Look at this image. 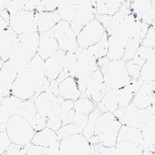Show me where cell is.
<instances>
[{
	"label": "cell",
	"instance_id": "1",
	"mask_svg": "<svg viewBox=\"0 0 155 155\" xmlns=\"http://www.w3.org/2000/svg\"><path fill=\"white\" fill-rule=\"evenodd\" d=\"M47 78L45 60L37 54L30 63L18 73L11 94L22 100L32 99L34 101L43 92V86Z\"/></svg>",
	"mask_w": 155,
	"mask_h": 155
},
{
	"label": "cell",
	"instance_id": "2",
	"mask_svg": "<svg viewBox=\"0 0 155 155\" xmlns=\"http://www.w3.org/2000/svg\"><path fill=\"white\" fill-rule=\"evenodd\" d=\"M40 33L28 32L18 35V39L13 48L8 61L12 67L19 72L25 68L38 54Z\"/></svg>",
	"mask_w": 155,
	"mask_h": 155
},
{
	"label": "cell",
	"instance_id": "3",
	"mask_svg": "<svg viewBox=\"0 0 155 155\" xmlns=\"http://www.w3.org/2000/svg\"><path fill=\"white\" fill-rule=\"evenodd\" d=\"M97 66L104 76V84L110 89L123 88L132 79L123 59L110 61L107 57H101L97 60Z\"/></svg>",
	"mask_w": 155,
	"mask_h": 155
},
{
	"label": "cell",
	"instance_id": "4",
	"mask_svg": "<svg viewBox=\"0 0 155 155\" xmlns=\"http://www.w3.org/2000/svg\"><path fill=\"white\" fill-rule=\"evenodd\" d=\"M121 126V122L116 119L113 113L101 112L95 122L94 135L100 139L101 145L114 147L117 142Z\"/></svg>",
	"mask_w": 155,
	"mask_h": 155
},
{
	"label": "cell",
	"instance_id": "5",
	"mask_svg": "<svg viewBox=\"0 0 155 155\" xmlns=\"http://www.w3.org/2000/svg\"><path fill=\"white\" fill-rule=\"evenodd\" d=\"M6 132L11 142L22 146L31 143L36 133L32 124L20 115H14L8 119Z\"/></svg>",
	"mask_w": 155,
	"mask_h": 155
},
{
	"label": "cell",
	"instance_id": "6",
	"mask_svg": "<svg viewBox=\"0 0 155 155\" xmlns=\"http://www.w3.org/2000/svg\"><path fill=\"white\" fill-rule=\"evenodd\" d=\"M59 155H95V146L83 134H75L61 140Z\"/></svg>",
	"mask_w": 155,
	"mask_h": 155
},
{
	"label": "cell",
	"instance_id": "7",
	"mask_svg": "<svg viewBox=\"0 0 155 155\" xmlns=\"http://www.w3.org/2000/svg\"><path fill=\"white\" fill-rule=\"evenodd\" d=\"M98 69L97 59L90 53L87 48H78L77 60L67 69L70 76L78 79L88 76Z\"/></svg>",
	"mask_w": 155,
	"mask_h": 155
},
{
	"label": "cell",
	"instance_id": "8",
	"mask_svg": "<svg viewBox=\"0 0 155 155\" xmlns=\"http://www.w3.org/2000/svg\"><path fill=\"white\" fill-rule=\"evenodd\" d=\"M96 14L95 0H77L76 13L70 22L76 36L85 26L95 18Z\"/></svg>",
	"mask_w": 155,
	"mask_h": 155
},
{
	"label": "cell",
	"instance_id": "9",
	"mask_svg": "<svg viewBox=\"0 0 155 155\" xmlns=\"http://www.w3.org/2000/svg\"><path fill=\"white\" fill-rule=\"evenodd\" d=\"M38 16L39 12L37 10H22L16 15L10 18L9 26L18 35L38 32Z\"/></svg>",
	"mask_w": 155,
	"mask_h": 155
},
{
	"label": "cell",
	"instance_id": "10",
	"mask_svg": "<svg viewBox=\"0 0 155 155\" xmlns=\"http://www.w3.org/2000/svg\"><path fill=\"white\" fill-rule=\"evenodd\" d=\"M155 113V102L146 109H139L131 102L125 110L120 122L122 124L141 130Z\"/></svg>",
	"mask_w": 155,
	"mask_h": 155
},
{
	"label": "cell",
	"instance_id": "11",
	"mask_svg": "<svg viewBox=\"0 0 155 155\" xmlns=\"http://www.w3.org/2000/svg\"><path fill=\"white\" fill-rule=\"evenodd\" d=\"M50 32L57 38L61 50L69 51L79 48L77 36L71 28L70 22L61 20L60 22L50 30Z\"/></svg>",
	"mask_w": 155,
	"mask_h": 155
},
{
	"label": "cell",
	"instance_id": "12",
	"mask_svg": "<svg viewBox=\"0 0 155 155\" xmlns=\"http://www.w3.org/2000/svg\"><path fill=\"white\" fill-rule=\"evenodd\" d=\"M106 30L98 19H93L86 25L77 35V41L80 48H88L97 43L103 37Z\"/></svg>",
	"mask_w": 155,
	"mask_h": 155
},
{
	"label": "cell",
	"instance_id": "13",
	"mask_svg": "<svg viewBox=\"0 0 155 155\" xmlns=\"http://www.w3.org/2000/svg\"><path fill=\"white\" fill-rule=\"evenodd\" d=\"M140 21L141 20H138L133 13L129 14V15H125V17L124 18L120 23L118 25V27L115 28L112 35L119 37V38H124L127 40L130 38H137L141 41L140 37L138 33ZM141 42H142V41H141Z\"/></svg>",
	"mask_w": 155,
	"mask_h": 155
},
{
	"label": "cell",
	"instance_id": "14",
	"mask_svg": "<svg viewBox=\"0 0 155 155\" xmlns=\"http://www.w3.org/2000/svg\"><path fill=\"white\" fill-rule=\"evenodd\" d=\"M155 102V81H143L132 101L139 109H146Z\"/></svg>",
	"mask_w": 155,
	"mask_h": 155
},
{
	"label": "cell",
	"instance_id": "15",
	"mask_svg": "<svg viewBox=\"0 0 155 155\" xmlns=\"http://www.w3.org/2000/svg\"><path fill=\"white\" fill-rule=\"evenodd\" d=\"M57 97L51 91L41 92L34 100L38 113L47 119L52 115L57 107Z\"/></svg>",
	"mask_w": 155,
	"mask_h": 155
},
{
	"label": "cell",
	"instance_id": "16",
	"mask_svg": "<svg viewBox=\"0 0 155 155\" xmlns=\"http://www.w3.org/2000/svg\"><path fill=\"white\" fill-rule=\"evenodd\" d=\"M18 73L8 60L3 62V67L0 69V96L7 97L12 95V86Z\"/></svg>",
	"mask_w": 155,
	"mask_h": 155
},
{
	"label": "cell",
	"instance_id": "17",
	"mask_svg": "<svg viewBox=\"0 0 155 155\" xmlns=\"http://www.w3.org/2000/svg\"><path fill=\"white\" fill-rule=\"evenodd\" d=\"M59 49L60 47L57 38L51 34L50 31L40 33L38 56H40L43 60H47Z\"/></svg>",
	"mask_w": 155,
	"mask_h": 155
},
{
	"label": "cell",
	"instance_id": "18",
	"mask_svg": "<svg viewBox=\"0 0 155 155\" xmlns=\"http://www.w3.org/2000/svg\"><path fill=\"white\" fill-rule=\"evenodd\" d=\"M67 51L59 49L53 55L45 60L46 76L49 80H57L63 69V60Z\"/></svg>",
	"mask_w": 155,
	"mask_h": 155
},
{
	"label": "cell",
	"instance_id": "19",
	"mask_svg": "<svg viewBox=\"0 0 155 155\" xmlns=\"http://www.w3.org/2000/svg\"><path fill=\"white\" fill-rule=\"evenodd\" d=\"M18 39V34L8 27L0 35V57L3 61L9 59L13 48H15Z\"/></svg>",
	"mask_w": 155,
	"mask_h": 155
},
{
	"label": "cell",
	"instance_id": "20",
	"mask_svg": "<svg viewBox=\"0 0 155 155\" xmlns=\"http://www.w3.org/2000/svg\"><path fill=\"white\" fill-rule=\"evenodd\" d=\"M59 95L65 100L76 101L81 97V92L78 88L76 79L71 76L59 83Z\"/></svg>",
	"mask_w": 155,
	"mask_h": 155
},
{
	"label": "cell",
	"instance_id": "21",
	"mask_svg": "<svg viewBox=\"0 0 155 155\" xmlns=\"http://www.w3.org/2000/svg\"><path fill=\"white\" fill-rule=\"evenodd\" d=\"M127 39L110 35L108 38L109 49L106 57L110 61L120 60L124 57V49L127 44Z\"/></svg>",
	"mask_w": 155,
	"mask_h": 155
},
{
	"label": "cell",
	"instance_id": "22",
	"mask_svg": "<svg viewBox=\"0 0 155 155\" xmlns=\"http://www.w3.org/2000/svg\"><path fill=\"white\" fill-rule=\"evenodd\" d=\"M61 19L60 14L58 11H43L39 13L38 16V32H48L50 31L52 28L57 25L58 22H60Z\"/></svg>",
	"mask_w": 155,
	"mask_h": 155
},
{
	"label": "cell",
	"instance_id": "23",
	"mask_svg": "<svg viewBox=\"0 0 155 155\" xmlns=\"http://www.w3.org/2000/svg\"><path fill=\"white\" fill-rule=\"evenodd\" d=\"M24 100L11 95L3 99L0 103V110L7 118L9 119L14 115H18L20 108L23 104Z\"/></svg>",
	"mask_w": 155,
	"mask_h": 155
},
{
	"label": "cell",
	"instance_id": "24",
	"mask_svg": "<svg viewBox=\"0 0 155 155\" xmlns=\"http://www.w3.org/2000/svg\"><path fill=\"white\" fill-rule=\"evenodd\" d=\"M57 142H60V140L57 137V132L46 127L43 130L35 133L31 143L35 145H40L49 148L50 146Z\"/></svg>",
	"mask_w": 155,
	"mask_h": 155
},
{
	"label": "cell",
	"instance_id": "25",
	"mask_svg": "<svg viewBox=\"0 0 155 155\" xmlns=\"http://www.w3.org/2000/svg\"><path fill=\"white\" fill-rule=\"evenodd\" d=\"M143 145L129 140L116 143L112 155H143Z\"/></svg>",
	"mask_w": 155,
	"mask_h": 155
},
{
	"label": "cell",
	"instance_id": "26",
	"mask_svg": "<svg viewBox=\"0 0 155 155\" xmlns=\"http://www.w3.org/2000/svg\"><path fill=\"white\" fill-rule=\"evenodd\" d=\"M143 139V150L155 153V120L153 116L141 129Z\"/></svg>",
	"mask_w": 155,
	"mask_h": 155
},
{
	"label": "cell",
	"instance_id": "27",
	"mask_svg": "<svg viewBox=\"0 0 155 155\" xmlns=\"http://www.w3.org/2000/svg\"><path fill=\"white\" fill-rule=\"evenodd\" d=\"M120 101V89H109L104 98L102 99L101 103L98 104V107L102 112H110L114 113L119 108Z\"/></svg>",
	"mask_w": 155,
	"mask_h": 155
},
{
	"label": "cell",
	"instance_id": "28",
	"mask_svg": "<svg viewBox=\"0 0 155 155\" xmlns=\"http://www.w3.org/2000/svg\"><path fill=\"white\" fill-rule=\"evenodd\" d=\"M122 140H129V141H132L134 143L143 145V139L141 130L128 126L125 124H122L119 134H118L117 142L122 141Z\"/></svg>",
	"mask_w": 155,
	"mask_h": 155
},
{
	"label": "cell",
	"instance_id": "29",
	"mask_svg": "<svg viewBox=\"0 0 155 155\" xmlns=\"http://www.w3.org/2000/svg\"><path fill=\"white\" fill-rule=\"evenodd\" d=\"M139 78L143 81H155V48L141 68Z\"/></svg>",
	"mask_w": 155,
	"mask_h": 155
},
{
	"label": "cell",
	"instance_id": "30",
	"mask_svg": "<svg viewBox=\"0 0 155 155\" xmlns=\"http://www.w3.org/2000/svg\"><path fill=\"white\" fill-rule=\"evenodd\" d=\"M76 4L77 0H61L57 8L61 19L68 22H71L76 13Z\"/></svg>",
	"mask_w": 155,
	"mask_h": 155
},
{
	"label": "cell",
	"instance_id": "31",
	"mask_svg": "<svg viewBox=\"0 0 155 155\" xmlns=\"http://www.w3.org/2000/svg\"><path fill=\"white\" fill-rule=\"evenodd\" d=\"M108 38H109V35H108L107 32H105L103 35V37L101 38V39L97 43H95V45H93L91 47L87 48L89 52L91 55H93L97 60L101 58V57L107 56L108 49H109Z\"/></svg>",
	"mask_w": 155,
	"mask_h": 155
},
{
	"label": "cell",
	"instance_id": "32",
	"mask_svg": "<svg viewBox=\"0 0 155 155\" xmlns=\"http://www.w3.org/2000/svg\"><path fill=\"white\" fill-rule=\"evenodd\" d=\"M96 107L94 102L87 97H80L74 104L75 114L80 115H89Z\"/></svg>",
	"mask_w": 155,
	"mask_h": 155
},
{
	"label": "cell",
	"instance_id": "33",
	"mask_svg": "<svg viewBox=\"0 0 155 155\" xmlns=\"http://www.w3.org/2000/svg\"><path fill=\"white\" fill-rule=\"evenodd\" d=\"M37 113H38V111L35 106L34 101L30 99V100H24L23 104L20 108L18 115L26 119L32 124L34 121Z\"/></svg>",
	"mask_w": 155,
	"mask_h": 155
},
{
	"label": "cell",
	"instance_id": "34",
	"mask_svg": "<svg viewBox=\"0 0 155 155\" xmlns=\"http://www.w3.org/2000/svg\"><path fill=\"white\" fill-rule=\"evenodd\" d=\"M152 8L151 0H132L131 10L132 13L138 20H141L143 15Z\"/></svg>",
	"mask_w": 155,
	"mask_h": 155
},
{
	"label": "cell",
	"instance_id": "35",
	"mask_svg": "<svg viewBox=\"0 0 155 155\" xmlns=\"http://www.w3.org/2000/svg\"><path fill=\"white\" fill-rule=\"evenodd\" d=\"M83 128H81L79 125H77L76 124L71 123L66 125H62L61 127V129L57 132V137L59 140L67 138V137L72 136L75 134H82Z\"/></svg>",
	"mask_w": 155,
	"mask_h": 155
},
{
	"label": "cell",
	"instance_id": "36",
	"mask_svg": "<svg viewBox=\"0 0 155 155\" xmlns=\"http://www.w3.org/2000/svg\"><path fill=\"white\" fill-rule=\"evenodd\" d=\"M102 111L101 110V109L97 106L95 108L94 110L92 111L91 114H89L88 122L86 124V127L83 130V135L86 137V139H90L91 137L94 135V131H95V126L96 120L98 118L99 114L101 113Z\"/></svg>",
	"mask_w": 155,
	"mask_h": 155
},
{
	"label": "cell",
	"instance_id": "37",
	"mask_svg": "<svg viewBox=\"0 0 155 155\" xmlns=\"http://www.w3.org/2000/svg\"><path fill=\"white\" fill-rule=\"evenodd\" d=\"M140 46H141V41L137 38L128 39L126 47L124 49V54L122 59L124 61H129L132 60Z\"/></svg>",
	"mask_w": 155,
	"mask_h": 155
},
{
	"label": "cell",
	"instance_id": "38",
	"mask_svg": "<svg viewBox=\"0 0 155 155\" xmlns=\"http://www.w3.org/2000/svg\"><path fill=\"white\" fill-rule=\"evenodd\" d=\"M153 48H147V47H144V46H140L137 51L136 54L134 55V57H133L132 60H130L131 61H133L134 63H136L139 66L143 67V64L145 63L147 58L149 56V54L151 53Z\"/></svg>",
	"mask_w": 155,
	"mask_h": 155
},
{
	"label": "cell",
	"instance_id": "39",
	"mask_svg": "<svg viewBox=\"0 0 155 155\" xmlns=\"http://www.w3.org/2000/svg\"><path fill=\"white\" fill-rule=\"evenodd\" d=\"M25 8V1L24 0H11L7 7V10L8 11L11 17L16 15L17 13L24 10Z\"/></svg>",
	"mask_w": 155,
	"mask_h": 155
},
{
	"label": "cell",
	"instance_id": "40",
	"mask_svg": "<svg viewBox=\"0 0 155 155\" xmlns=\"http://www.w3.org/2000/svg\"><path fill=\"white\" fill-rule=\"evenodd\" d=\"M61 0H41V4L38 7V12L43 11H57Z\"/></svg>",
	"mask_w": 155,
	"mask_h": 155
},
{
	"label": "cell",
	"instance_id": "41",
	"mask_svg": "<svg viewBox=\"0 0 155 155\" xmlns=\"http://www.w3.org/2000/svg\"><path fill=\"white\" fill-rule=\"evenodd\" d=\"M29 146L30 143L26 146H22L12 143L5 153L7 155H28L27 153Z\"/></svg>",
	"mask_w": 155,
	"mask_h": 155
},
{
	"label": "cell",
	"instance_id": "42",
	"mask_svg": "<svg viewBox=\"0 0 155 155\" xmlns=\"http://www.w3.org/2000/svg\"><path fill=\"white\" fill-rule=\"evenodd\" d=\"M141 45L147 47V48H155V29L153 28L152 26L149 27L145 37L141 42Z\"/></svg>",
	"mask_w": 155,
	"mask_h": 155
},
{
	"label": "cell",
	"instance_id": "43",
	"mask_svg": "<svg viewBox=\"0 0 155 155\" xmlns=\"http://www.w3.org/2000/svg\"><path fill=\"white\" fill-rule=\"evenodd\" d=\"M61 126H62V120L60 116H58L57 114H53L48 118V120H47V127L48 128L57 132Z\"/></svg>",
	"mask_w": 155,
	"mask_h": 155
},
{
	"label": "cell",
	"instance_id": "44",
	"mask_svg": "<svg viewBox=\"0 0 155 155\" xmlns=\"http://www.w3.org/2000/svg\"><path fill=\"white\" fill-rule=\"evenodd\" d=\"M126 68L131 78L138 79L140 77V72H141V68H142L141 66L134 63L131 61H126Z\"/></svg>",
	"mask_w": 155,
	"mask_h": 155
},
{
	"label": "cell",
	"instance_id": "45",
	"mask_svg": "<svg viewBox=\"0 0 155 155\" xmlns=\"http://www.w3.org/2000/svg\"><path fill=\"white\" fill-rule=\"evenodd\" d=\"M47 120H48L47 118L41 116L39 113H37L34 121L32 124V128L34 129L36 132L43 130L47 127Z\"/></svg>",
	"mask_w": 155,
	"mask_h": 155
},
{
	"label": "cell",
	"instance_id": "46",
	"mask_svg": "<svg viewBox=\"0 0 155 155\" xmlns=\"http://www.w3.org/2000/svg\"><path fill=\"white\" fill-rule=\"evenodd\" d=\"M11 143L12 142L8 138L6 130L0 132V154L6 152Z\"/></svg>",
	"mask_w": 155,
	"mask_h": 155
},
{
	"label": "cell",
	"instance_id": "47",
	"mask_svg": "<svg viewBox=\"0 0 155 155\" xmlns=\"http://www.w3.org/2000/svg\"><path fill=\"white\" fill-rule=\"evenodd\" d=\"M91 75L81 76V77H80L78 79H76L77 86H78V88L81 91V94L86 92V89H87L89 84L91 82Z\"/></svg>",
	"mask_w": 155,
	"mask_h": 155
},
{
	"label": "cell",
	"instance_id": "48",
	"mask_svg": "<svg viewBox=\"0 0 155 155\" xmlns=\"http://www.w3.org/2000/svg\"><path fill=\"white\" fill-rule=\"evenodd\" d=\"M155 18V8H151L149 11H147L143 15L142 18H141V21L143 22H144L148 25L151 26L152 25L153 22Z\"/></svg>",
	"mask_w": 155,
	"mask_h": 155
},
{
	"label": "cell",
	"instance_id": "49",
	"mask_svg": "<svg viewBox=\"0 0 155 155\" xmlns=\"http://www.w3.org/2000/svg\"><path fill=\"white\" fill-rule=\"evenodd\" d=\"M24 1H25L24 10H28V11L38 10V7L41 4V0H24Z\"/></svg>",
	"mask_w": 155,
	"mask_h": 155
},
{
	"label": "cell",
	"instance_id": "50",
	"mask_svg": "<svg viewBox=\"0 0 155 155\" xmlns=\"http://www.w3.org/2000/svg\"><path fill=\"white\" fill-rule=\"evenodd\" d=\"M95 18L98 19L100 22L101 23L102 25L104 26V28H107L110 23L111 19H112V15H108V14H104V15H101V14H96V17Z\"/></svg>",
	"mask_w": 155,
	"mask_h": 155
},
{
	"label": "cell",
	"instance_id": "51",
	"mask_svg": "<svg viewBox=\"0 0 155 155\" xmlns=\"http://www.w3.org/2000/svg\"><path fill=\"white\" fill-rule=\"evenodd\" d=\"M48 91H51L56 96L59 95V82L57 80H50V88Z\"/></svg>",
	"mask_w": 155,
	"mask_h": 155
},
{
	"label": "cell",
	"instance_id": "52",
	"mask_svg": "<svg viewBox=\"0 0 155 155\" xmlns=\"http://www.w3.org/2000/svg\"><path fill=\"white\" fill-rule=\"evenodd\" d=\"M125 110H126V107H119L116 110L114 111V115L116 117L117 120L120 121L122 119H123L124 115V113H125Z\"/></svg>",
	"mask_w": 155,
	"mask_h": 155
},
{
	"label": "cell",
	"instance_id": "53",
	"mask_svg": "<svg viewBox=\"0 0 155 155\" xmlns=\"http://www.w3.org/2000/svg\"><path fill=\"white\" fill-rule=\"evenodd\" d=\"M8 27H9V22L5 21L2 17L0 16V35L2 34Z\"/></svg>",
	"mask_w": 155,
	"mask_h": 155
},
{
	"label": "cell",
	"instance_id": "54",
	"mask_svg": "<svg viewBox=\"0 0 155 155\" xmlns=\"http://www.w3.org/2000/svg\"><path fill=\"white\" fill-rule=\"evenodd\" d=\"M0 16L2 17L5 21L7 22H9V20H10V14L8 13V11L7 10V8L5 9H3V10H0Z\"/></svg>",
	"mask_w": 155,
	"mask_h": 155
},
{
	"label": "cell",
	"instance_id": "55",
	"mask_svg": "<svg viewBox=\"0 0 155 155\" xmlns=\"http://www.w3.org/2000/svg\"><path fill=\"white\" fill-rule=\"evenodd\" d=\"M8 120V118H7L4 114H3V112L1 111L0 110V124H6Z\"/></svg>",
	"mask_w": 155,
	"mask_h": 155
},
{
	"label": "cell",
	"instance_id": "56",
	"mask_svg": "<svg viewBox=\"0 0 155 155\" xmlns=\"http://www.w3.org/2000/svg\"><path fill=\"white\" fill-rule=\"evenodd\" d=\"M6 130V124H0V132H3Z\"/></svg>",
	"mask_w": 155,
	"mask_h": 155
},
{
	"label": "cell",
	"instance_id": "57",
	"mask_svg": "<svg viewBox=\"0 0 155 155\" xmlns=\"http://www.w3.org/2000/svg\"><path fill=\"white\" fill-rule=\"evenodd\" d=\"M3 62H4V61H3L2 60V58L0 57V69H1V68H2V67H3Z\"/></svg>",
	"mask_w": 155,
	"mask_h": 155
},
{
	"label": "cell",
	"instance_id": "58",
	"mask_svg": "<svg viewBox=\"0 0 155 155\" xmlns=\"http://www.w3.org/2000/svg\"><path fill=\"white\" fill-rule=\"evenodd\" d=\"M151 3H152V8H155V0H151Z\"/></svg>",
	"mask_w": 155,
	"mask_h": 155
},
{
	"label": "cell",
	"instance_id": "59",
	"mask_svg": "<svg viewBox=\"0 0 155 155\" xmlns=\"http://www.w3.org/2000/svg\"><path fill=\"white\" fill-rule=\"evenodd\" d=\"M153 27V28L155 29V18H154V20H153V23H152V25H151Z\"/></svg>",
	"mask_w": 155,
	"mask_h": 155
},
{
	"label": "cell",
	"instance_id": "60",
	"mask_svg": "<svg viewBox=\"0 0 155 155\" xmlns=\"http://www.w3.org/2000/svg\"><path fill=\"white\" fill-rule=\"evenodd\" d=\"M38 155H50V154H47V153H41V154H38Z\"/></svg>",
	"mask_w": 155,
	"mask_h": 155
},
{
	"label": "cell",
	"instance_id": "61",
	"mask_svg": "<svg viewBox=\"0 0 155 155\" xmlns=\"http://www.w3.org/2000/svg\"><path fill=\"white\" fill-rule=\"evenodd\" d=\"M120 2H122V3H124V1H125V0H120Z\"/></svg>",
	"mask_w": 155,
	"mask_h": 155
},
{
	"label": "cell",
	"instance_id": "62",
	"mask_svg": "<svg viewBox=\"0 0 155 155\" xmlns=\"http://www.w3.org/2000/svg\"><path fill=\"white\" fill-rule=\"evenodd\" d=\"M0 155H7V154H6V153H2V154H0Z\"/></svg>",
	"mask_w": 155,
	"mask_h": 155
},
{
	"label": "cell",
	"instance_id": "63",
	"mask_svg": "<svg viewBox=\"0 0 155 155\" xmlns=\"http://www.w3.org/2000/svg\"><path fill=\"white\" fill-rule=\"evenodd\" d=\"M153 118H154V120H155V113H154V114L153 115Z\"/></svg>",
	"mask_w": 155,
	"mask_h": 155
},
{
	"label": "cell",
	"instance_id": "64",
	"mask_svg": "<svg viewBox=\"0 0 155 155\" xmlns=\"http://www.w3.org/2000/svg\"><path fill=\"white\" fill-rule=\"evenodd\" d=\"M154 155H155V153H154Z\"/></svg>",
	"mask_w": 155,
	"mask_h": 155
}]
</instances>
